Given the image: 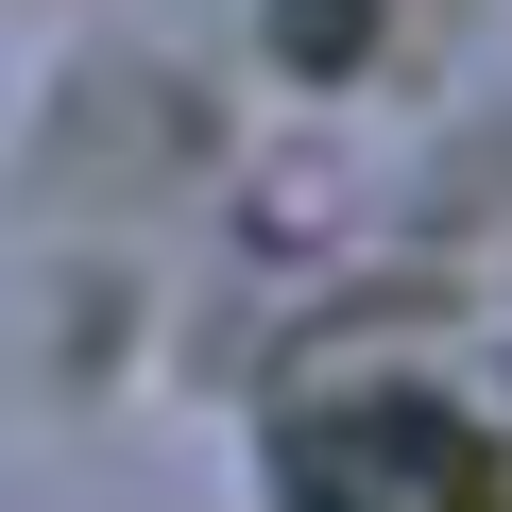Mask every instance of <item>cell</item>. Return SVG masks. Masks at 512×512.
Returning <instances> with one entry per match:
<instances>
[{"label": "cell", "instance_id": "1", "mask_svg": "<svg viewBox=\"0 0 512 512\" xmlns=\"http://www.w3.org/2000/svg\"><path fill=\"white\" fill-rule=\"evenodd\" d=\"M291 512H495V461L427 393H359V410L291 427Z\"/></svg>", "mask_w": 512, "mask_h": 512}]
</instances>
